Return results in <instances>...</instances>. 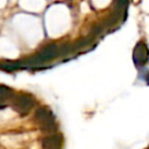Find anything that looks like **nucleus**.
<instances>
[{
	"instance_id": "nucleus-1",
	"label": "nucleus",
	"mask_w": 149,
	"mask_h": 149,
	"mask_svg": "<svg viewBox=\"0 0 149 149\" xmlns=\"http://www.w3.org/2000/svg\"><path fill=\"white\" fill-rule=\"evenodd\" d=\"M59 56V45L57 44H48L45 45L42 50H40L38 54L29 57V58H26V59H22V61H19L20 64L23 66V68H27V66H36V65H40L49 59H52L55 57H58Z\"/></svg>"
},
{
	"instance_id": "nucleus-4",
	"label": "nucleus",
	"mask_w": 149,
	"mask_h": 149,
	"mask_svg": "<svg viewBox=\"0 0 149 149\" xmlns=\"http://www.w3.org/2000/svg\"><path fill=\"white\" fill-rule=\"evenodd\" d=\"M148 47L144 42H139L135 48H134V52H133V59L135 62L136 65L139 66H143L144 64H147L148 62Z\"/></svg>"
},
{
	"instance_id": "nucleus-2",
	"label": "nucleus",
	"mask_w": 149,
	"mask_h": 149,
	"mask_svg": "<svg viewBox=\"0 0 149 149\" xmlns=\"http://www.w3.org/2000/svg\"><path fill=\"white\" fill-rule=\"evenodd\" d=\"M35 120L38 123L40 128L43 132L51 133L55 132L57 126H56V119L52 112L47 108V107H38L35 112Z\"/></svg>"
},
{
	"instance_id": "nucleus-6",
	"label": "nucleus",
	"mask_w": 149,
	"mask_h": 149,
	"mask_svg": "<svg viewBox=\"0 0 149 149\" xmlns=\"http://www.w3.org/2000/svg\"><path fill=\"white\" fill-rule=\"evenodd\" d=\"M14 95H15V94H14V91H13L10 87L0 84V104L5 105L6 101L13 100Z\"/></svg>"
},
{
	"instance_id": "nucleus-7",
	"label": "nucleus",
	"mask_w": 149,
	"mask_h": 149,
	"mask_svg": "<svg viewBox=\"0 0 149 149\" xmlns=\"http://www.w3.org/2000/svg\"><path fill=\"white\" fill-rule=\"evenodd\" d=\"M0 69L7 70V71H14L17 69H23V66L20 64V62H3V63H0Z\"/></svg>"
},
{
	"instance_id": "nucleus-3",
	"label": "nucleus",
	"mask_w": 149,
	"mask_h": 149,
	"mask_svg": "<svg viewBox=\"0 0 149 149\" xmlns=\"http://www.w3.org/2000/svg\"><path fill=\"white\" fill-rule=\"evenodd\" d=\"M13 108L21 115L28 114L31 108L35 106V99L27 93H20L17 95H14L12 100Z\"/></svg>"
},
{
	"instance_id": "nucleus-5",
	"label": "nucleus",
	"mask_w": 149,
	"mask_h": 149,
	"mask_svg": "<svg viewBox=\"0 0 149 149\" xmlns=\"http://www.w3.org/2000/svg\"><path fill=\"white\" fill-rule=\"evenodd\" d=\"M63 137L61 134H52L49 136H45L42 141L43 149H59L62 147Z\"/></svg>"
}]
</instances>
